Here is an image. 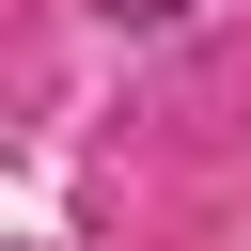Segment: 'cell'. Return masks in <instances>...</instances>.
I'll list each match as a JSON object with an SVG mask.
<instances>
[{
	"label": "cell",
	"instance_id": "obj_1",
	"mask_svg": "<svg viewBox=\"0 0 251 251\" xmlns=\"http://www.w3.org/2000/svg\"><path fill=\"white\" fill-rule=\"evenodd\" d=\"M110 16H188V0H110Z\"/></svg>",
	"mask_w": 251,
	"mask_h": 251
}]
</instances>
